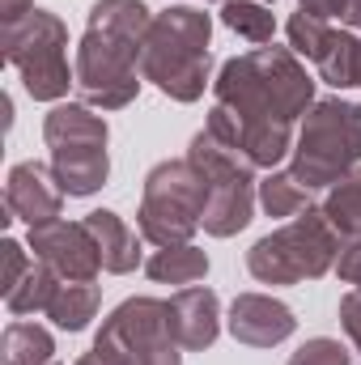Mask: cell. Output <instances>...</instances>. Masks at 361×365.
Listing matches in <instances>:
<instances>
[{"label":"cell","mask_w":361,"mask_h":365,"mask_svg":"<svg viewBox=\"0 0 361 365\" xmlns=\"http://www.w3.org/2000/svg\"><path fill=\"white\" fill-rule=\"evenodd\" d=\"M264 4H272V0H264Z\"/></svg>","instance_id":"34"},{"label":"cell","mask_w":361,"mask_h":365,"mask_svg":"<svg viewBox=\"0 0 361 365\" xmlns=\"http://www.w3.org/2000/svg\"><path fill=\"white\" fill-rule=\"evenodd\" d=\"M26 247L39 264H47L60 280H98L106 272L102 268V251L93 242L90 225L86 221H47V225H34L26 234Z\"/></svg>","instance_id":"10"},{"label":"cell","mask_w":361,"mask_h":365,"mask_svg":"<svg viewBox=\"0 0 361 365\" xmlns=\"http://www.w3.org/2000/svg\"><path fill=\"white\" fill-rule=\"evenodd\" d=\"M336 276L345 284L361 289V242H345L340 247V259H336Z\"/></svg>","instance_id":"29"},{"label":"cell","mask_w":361,"mask_h":365,"mask_svg":"<svg viewBox=\"0 0 361 365\" xmlns=\"http://www.w3.org/2000/svg\"><path fill=\"white\" fill-rule=\"evenodd\" d=\"M361 166V102L315 98L298 123L289 170L306 191H327Z\"/></svg>","instance_id":"4"},{"label":"cell","mask_w":361,"mask_h":365,"mask_svg":"<svg viewBox=\"0 0 361 365\" xmlns=\"http://www.w3.org/2000/svg\"><path fill=\"white\" fill-rule=\"evenodd\" d=\"M225 331L247 349H276L298 331L293 310L272 293H238L225 310Z\"/></svg>","instance_id":"12"},{"label":"cell","mask_w":361,"mask_h":365,"mask_svg":"<svg viewBox=\"0 0 361 365\" xmlns=\"http://www.w3.org/2000/svg\"><path fill=\"white\" fill-rule=\"evenodd\" d=\"M0 251H4V276H0V293H9L21 276L30 272V264H34V255H30V247H21L17 238H4L0 242Z\"/></svg>","instance_id":"27"},{"label":"cell","mask_w":361,"mask_h":365,"mask_svg":"<svg viewBox=\"0 0 361 365\" xmlns=\"http://www.w3.org/2000/svg\"><path fill=\"white\" fill-rule=\"evenodd\" d=\"M183 158L208 182V204H204L200 230L208 238L243 234L255 221V208H260V170L247 162V153H238L234 145H225L208 128H200Z\"/></svg>","instance_id":"6"},{"label":"cell","mask_w":361,"mask_h":365,"mask_svg":"<svg viewBox=\"0 0 361 365\" xmlns=\"http://www.w3.org/2000/svg\"><path fill=\"white\" fill-rule=\"evenodd\" d=\"M0 56L17 68L21 90L34 102H64L77 90V68L68 64V26L51 9H34L21 26L0 30Z\"/></svg>","instance_id":"8"},{"label":"cell","mask_w":361,"mask_h":365,"mask_svg":"<svg viewBox=\"0 0 361 365\" xmlns=\"http://www.w3.org/2000/svg\"><path fill=\"white\" fill-rule=\"evenodd\" d=\"M327 34H332V21L310 17V13H302V9L289 13V21H285V38H289V47H293L302 60H310V64H315V56L323 51Z\"/></svg>","instance_id":"25"},{"label":"cell","mask_w":361,"mask_h":365,"mask_svg":"<svg viewBox=\"0 0 361 365\" xmlns=\"http://www.w3.org/2000/svg\"><path fill=\"white\" fill-rule=\"evenodd\" d=\"M315 73L332 90H361V34L349 26H332L323 51L315 56Z\"/></svg>","instance_id":"17"},{"label":"cell","mask_w":361,"mask_h":365,"mask_svg":"<svg viewBox=\"0 0 361 365\" xmlns=\"http://www.w3.org/2000/svg\"><path fill=\"white\" fill-rule=\"evenodd\" d=\"M310 195L315 191H306L302 182L293 179L289 166L264 170V179H260V208L268 217H276V221H293L298 212H306L310 208Z\"/></svg>","instance_id":"23"},{"label":"cell","mask_w":361,"mask_h":365,"mask_svg":"<svg viewBox=\"0 0 361 365\" xmlns=\"http://www.w3.org/2000/svg\"><path fill=\"white\" fill-rule=\"evenodd\" d=\"M86 225H90L93 242H98V251H102V268L111 276H128L141 268V230H132L115 208H93L81 217Z\"/></svg>","instance_id":"15"},{"label":"cell","mask_w":361,"mask_h":365,"mask_svg":"<svg viewBox=\"0 0 361 365\" xmlns=\"http://www.w3.org/2000/svg\"><path fill=\"white\" fill-rule=\"evenodd\" d=\"M0 357H4V365H51L56 361V336L43 323L13 319L0 336Z\"/></svg>","instance_id":"20"},{"label":"cell","mask_w":361,"mask_h":365,"mask_svg":"<svg viewBox=\"0 0 361 365\" xmlns=\"http://www.w3.org/2000/svg\"><path fill=\"white\" fill-rule=\"evenodd\" d=\"M51 365H60V361H51Z\"/></svg>","instance_id":"35"},{"label":"cell","mask_w":361,"mask_h":365,"mask_svg":"<svg viewBox=\"0 0 361 365\" xmlns=\"http://www.w3.org/2000/svg\"><path fill=\"white\" fill-rule=\"evenodd\" d=\"M153 26V9L145 0H93L86 34L77 38V102L93 110H123L145 86L141 51Z\"/></svg>","instance_id":"2"},{"label":"cell","mask_w":361,"mask_h":365,"mask_svg":"<svg viewBox=\"0 0 361 365\" xmlns=\"http://www.w3.org/2000/svg\"><path fill=\"white\" fill-rule=\"evenodd\" d=\"M166 314H171V336L179 340L183 353H204L217 344L225 314H221V297L208 284H187L166 297Z\"/></svg>","instance_id":"13"},{"label":"cell","mask_w":361,"mask_h":365,"mask_svg":"<svg viewBox=\"0 0 361 365\" xmlns=\"http://www.w3.org/2000/svg\"><path fill=\"white\" fill-rule=\"evenodd\" d=\"M221 26L234 30L238 38H247L251 47H268L276 38V17H272V4H264V0H225Z\"/></svg>","instance_id":"24"},{"label":"cell","mask_w":361,"mask_h":365,"mask_svg":"<svg viewBox=\"0 0 361 365\" xmlns=\"http://www.w3.org/2000/svg\"><path fill=\"white\" fill-rule=\"evenodd\" d=\"M285 365H353V353L332 336H310L289 353Z\"/></svg>","instance_id":"26"},{"label":"cell","mask_w":361,"mask_h":365,"mask_svg":"<svg viewBox=\"0 0 361 365\" xmlns=\"http://www.w3.org/2000/svg\"><path fill=\"white\" fill-rule=\"evenodd\" d=\"M145 276L153 284H175V289H187V284H200L208 276V251L195 247V242H183V247H158L149 259H145Z\"/></svg>","instance_id":"19"},{"label":"cell","mask_w":361,"mask_h":365,"mask_svg":"<svg viewBox=\"0 0 361 365\" xmlns=\"http://www.w3.org/2000/svg\"><path fill=\"white\" fill-rule=\"evenodd\" d=\"M208 204V182L187 158L158 162L141 182L136 230L149 247H183L200 234Z\"/></svg>","instance_id":"7"},{"label":"cell","mask_w":361,"mask_h":365,"mask_svg":"<svg viewBox=\"0 0 361 365\" xmlns=\"http://www.w3.org/2000/svg\"><path fill=\"white\" fill-rule=\"evenodd\" d=\"M315 77L293 47H251L230 56L213 77V110L204 128L247 153L255 170H276L289 162L298 123L315 106Z\"/></svg>","instance_id":"1"},{"label":"cell","mask_w":361,"mask_h":365,"mask_svg":"<svg viewBox=\"0 0 361 365\" xmlns=\"http://www.w3.org/2000/svg\"><path fill=\"white\" fill-rule=\"evenodd\" d=\"M73 365H115V361H111V357H102L98 349H90V353H81V357H77Z\"/></svg>","instance_id":"33"},{"label":"cell","mask_w":361,"mask_h":365,"mask_svg":"<svg viewBox=\"0 0 361 365\" xmlns=\"http://www.w3.org/2000/svg\"><path fill=\"white\" fill-rule=\"evenodd\" d=\"M98 310H102V284L98 280H60V289L47 306V319L56 331L77 336L98 319Z\"/></svg>","instance_id":"18"},{"label":"cell","mask_w":361,"mask_h":365,"mask_svg":"<svg viewBox=\"0 0 361 365\" xmlns=\"http://www.w3.org/2000/svg\"><path fill=\"white\" fill-rule=\"evenodd\" d=\"M340 234L332 230V221L323 217L319 204H310L306 212H298L293 221H280L272 234L255 238L247 251V272L260 284H306L319 276L336 272L340 259Z\"/></svg>","instance_id":"5"},{"label":"cell","mask_w":361,"mask_h":365,"mask_svg":"<svg viewBox=\"0 0 361 365\" xmlns=\"http://www.w3.org/2000/svg\"><path fill=\"white\" fill-rule=\"evenodd\" d=\"M323 217L332 221V230L340 234V242H361V166L353 175L323 191Z\"/></svg>","instance_id":"21"},{"label":"cell","mask_w":361,"mask_h":365,"mask_svg":"<svg viewBox=\"0 0 361 365\" xmlns=\"http://www.w3.org/2000/svg\"><path fill=\"white\" fill-rule=\"evenodd\" d=\"M39 4L34 0H0V30H9V26H21L30 13H34Z\"/></svg>","instance_id":"30"},{"label":"cell","mask_w":361,"mask_h":365,"mask_svg":"<svg viewBox=\"0 0 361 365\" xmlns=\"http://www.w3.org/2000/svg\"><path fill=\"white\" fill-rule=\"evenodd\" d=\"M56 289H60V276L51 272L47 264H30V272L21 276L9 293H4V310L13 314V319H34V314H47V306H51V297H56Z\"/></svg>","instance_id":"22"},{"label":"cell","mask_w":361,"mask_h":365,"mask_svg":"<svg viewBox=\"0 0 361 365\" xmlns=\"http://www.w3.org/2000/svg\"><path fill=\"white\" fill-rule=\"evenodd\" d=\"M345 4L349 0H298V9L302 13H310V17H323V21H345Z\"/></svg>","instance_id":"31"},{"label":"cell","mask_w":361,"mask_h":365,"mask_svg":"<svg viewBox=\"0 0 361 365\" xmlns=\"http://www.w3.org/2000/svg\"><path fill=\"white\" fill-rule=\"evenodd\" d=\"M64 212V187L56 179L51 162H17L4 179V225L26 221V230L47 225Z\"/></svg>","instance_id":"11"},{"label":"cell","mask_w":361,"mask_h":365,"mask_svg":"<svg viewBox=\"0 0 361 365\" xmlns=\"http://www.w3.org/2000/svg\"><path fill=\"white\" fill-rule=\"evenodd\" d=\"M47 149H77V145H111V123L102 110L86 102H56L43 115Z\"/></svg>","instance_id":"14"},{"label":"cell","mask_w":361,"mask_h":365,"mask_svg":"<svg viewBox=\"0 0 361 365\" xmlns=\"http://www.w3.org/2000/svg\"><path fill=\"white\" fill-rule=\"evenodd\" d=\"M93 349L115 365H183L162 297H123L98 327Z\"/></svg>","instance_id":"9"},{"label":"cell","mask_w":361,"mask_h":365,"mask_svg":"<svg viewBox=\"0 0 361 365\" xmlns=\"http://www.w3.org/2000/svg\"><path fill=\"white\" fill-rule=\"evenodd\" d=\"M340 327H345L349 344L361 353V289H349L340 297Z\"/></svg>","instance_id":"28"},{"label":"cell","mask_w":361,"mask_h":365,"mask_svg":"<svg viewBox=\"0 0 361 365\" xmlns=\"http://www.w3.org/2000/svg\"><path fill=\"white\" fill-rule=\"evenodd\" d=\"M51 170L68 200H90L111 179V153L106 145H77V149H51Z\"/></svg>","instance_id":"16"},{"label":"cell","mask_w":361,"mask_h":365,"mask_svg":"<svg viewBox=\"0 0 361 365\" xmlns=\"http://www.w3.org/2000/svg\"><path fill=\"white\" fill-rule=\"evenodd\" d=\"M345 26L349 30H361V0H349L345 4Z\"/></svg>","instance_id":"32"},{"label":"cell","mask_w":361,"mask_h":365,"mask_svg":"<svg viewBox=\"0 0 361 365\" xmlns=\"http://www.w3.org/2000/svg\"><path fill=\"white\" fill-rule=\"evenodd\" d=\"M213 13L200 4H171L153 13L141 51V77L171 102H200L213 90Z\"/></svg>","instance_id":"3"}]
</instances>
